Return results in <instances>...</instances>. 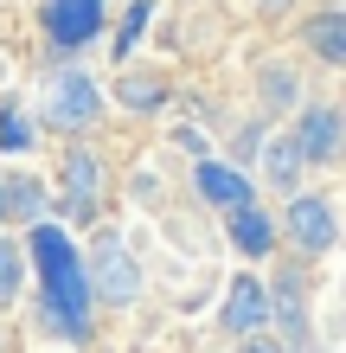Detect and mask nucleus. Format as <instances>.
Listing matches in <instances>:
<instances>
[{
  "instance_id": "obj_20",
  "label": "nucleus",
  "mask_w": 346,
  "mask_h": 353,
  "mask_svg": "<svg viewBox=\"0 0 346 353\" xmlns=\"http://www.w3.org/2000/svg\"><path fill=\"white\" fill-rule=\"evenodd\" d=\"M257 7H263V13H282V7H295V0H257Z\"/></svg>"
},
{
  "instance_id": "obj_15",
  "label": "nucleus",
  "mask_w": 346,
  "mask_h": 353,
  "mask_svg": "<svg viewBox=\"0 0 346 353\" xmlns=\"http://www.w3.org/2000/svg\"><path fill=\"white\" fill-rule=\"evenodd\" d=\"M19 283H26V257H19V244L0 238V302H13Z\"/></svg>"
},
{
  "instance_id": "obj_9",
  "label": "nucleus",
  "mask_w": 346,
  "mask_h": 353,
  "mask_svg": "<svg viewBox=\"0 0 346 353\" xmlns=\"http://www.w3.org/2000/svg\"><path fill=\"white\" fill-rule=\"evenodd\" d=\"M193 186H199L212 205H225V212L250 205V180H244L237 168H225V161H199V168H193Z\"/></svg>"
},
{
  "instance_id": "obj_22",
  "label": "nucleus",
  "mask_w": 346,
  "mask_h": 353,
  "mask_svg": "<svg viewBox=\"0 0 346 353\" xmlns=\"http://www.w3.org/2000/svg\"><path fill=\"white\" fill-rule=\"evenodd\" d=\"M0 353H7V341H0Z\"/></svg>"
},
{
  "instance_id": "obj_21",
  "label": "nucleus",
  "mask_w": 346,
  "mask_h": 353,
  "mask_svg": "<svg viewBox=\"0 0 346 353\" xmlns=\"http://www.w3.org/2000/svg\"><path fill=\"white\" fill-rule=\"evenodd\" d=\"M0 219H7V180H0Z\"/></svg>"
},
{
  "instance_id": "obj_8",
  "label": "nucleus",
  "mask_w": 346,
  "mask_h": 353,
  "mask_svg": "<svg viewBox=\"0 0 346 353\" xmlns=\"http://www.w3.org/2000/svg\"><path fill=\"white\" fill-rule=\"evenodd\" d=\"M295 141H301V154H308V168L334 161V154H340V141H346L340 110H334V103H314V110H301V116H295Z\"/></svg>"
},
{
  "instance_id": "obj_13",
  "label": "nucleus",
  "mask_w": 346,
  "mask_h": 353,
  "mask_svg": "<svg viewBox=\"0 0 346 353\" xmlns=\"http://www.w3.org/2000/svg\"><path fill=\"white\" fill-rule=\"evenodd\" d=\"M270 296H276V321H282V334L301 341V334H308V315H301V283H295V270L270 289Z\"/></svg>"
},
{
  "instance_id": "obj_5",
  "label": "nucleus",
  "mask_w": 346,
  "mask_h": 353,
  "mask_svg": "<svg viewBox=\"0 0 346 353\" xmlns=\"http://www.w3.org/2000/svg\"><path fill=\"white\" fill-rule=\"evenodd\" d=\"M218 321H225V334L250 341V334H263V327L276 321V296L244 270V276H231V289H225V315H218Z\"/></svg>"
},
{
  "instance_id": "obj_14",
  "label": "nucleus",
  "mask_w": 346,
  "mask_h": 353,
  "mask_svg": "<svg viewBox=\"0 0 346 353\" xmlns=\"http://www.w3.org/2000/svg\"><path fill=\"white\" fill-rule=\"evenodd\" d=\"M39 212H45V193H39V180H7V219H32L39 225Z\"/></svg>"
},
{
  "instance_id": "obj_10",
  "label": "nucleus",
  "mask_w": 346,
  "mask_h": 353,
  "mask_svg": "<svg viewBox=\"0 0 346 353\" xmlns=\"http://www.w3.org/2000/svg\"><path fill=\"white\" fill-rule=\"evenodd\" d=\"M225 225H231V244L244 257H270L276 251V225H270V212H257V199L237 205V212H225Z\"/></svg>"
},
{
  "instance_id": "obj_1",
  "label": "nucleus",
  "mask_w": 346,
  "mask_h": 353,
  "mask_svg": "<svg viewBox=\"0 0 346 353\" xmlns=\"http://www.w3.org/2000/svg\"><path fill=\"white\" fill-rule=\"evenodd\" d=\"M32 257H39V283H45V315L65 327V334L77 341L84 334V308H90V263L71 251V238L58 232V225H32Z\"/></svg>"
},
{
  "instance_id": "obj_12",
  "label": "nucleus",
  "mask_w": 346,
  "mask_h": 353,
  "mask_svg": "<svg viewBox=\"0 0 346 353\" xmlns=\"http://www.w3.org/2000/svg\"><path fill=\"white\" fill-rule=\"evenodd\" d=\"M263 161H270V168H263V174H270V180L282 186V193H295V174L308 168V154H301L295 129H289V135H276V141H270V154H263Z\"/></svg>"
},
{
  "instance_id": "obj_7",
  "label": "nucleus",
  "mask_w": 346,
  "mask_h": 353,
  "mask_svg": "<svg viewBox=\"0 0 346 353\" xmlns=\"http://www.w3.org/2000/svg\"><path fill=\"white\" fill-rule=\"evenodd\" d=\"M103 205V161L90 148H71L65 154V219H90Z\"/></svg>"
},
{
  "instance_id": "obj_16",
  "label": "nucleus",
  "mask_w": 346,
  "mask_h": 353,
  "mask_svg": "<svg viewBox=\"0 0 346 353\" xmlns=\"http://www.w3.org/2000/svg\"><path fill=\"white\" fill-rule=\"evenodd\" d=\"M148 19H154V0H135L129 19H122V32H116V58H129V52H135V39L148 32Z\"/></svg>"
},
{
  "instance_id": "obj_2",
  "label": "nucleus",
  "mask_w": 346,
  "mask_h": 353,
  "mask_svg": "<svg viewBox=\"0 0 346 353\" xmlns=\"http://www.w3.org/2000/svg\"><path fill=\"white\" fill-rule=\"evenodd\" d=\"M45 122L52 129H65V135H77V129H90L96 116H103V84H96L90 71H58L52 84H45Z\"/></svg>"
},
{
  "instance_id": "obj_11",
  "label": "nucleus",
  "mask_w": 346,
  "mask_h": 353,
  "mask_svg": "<svg viewBox=\"0 0 346 353\" xmlns=\"http://www.w3.org/2000/svg\"><path fill=\"white\" fill-rule=\"evenodd\" d=\"M301 39H308V52L321 65H346V13H314L301 26Z\"/></svg>"
},
{
  "instance_id": "obj_18",
  "label": "nucleus",
  "mask_w": 346,
  "mask_h": 353,
  "mask_svg": "<svg viewBox=\"0 0 346 353\" xmlns=\"http://www.w3.org/2000/svg\"><path fill=\"white\" fill-rule=\"evenodd\" d=\"M26 141H32V129H26V122H19V110H13V103H7V110H0V148H26Z\"/></svg>"
},
{
  "instance_id": "obj_19",
  "label": "nucleus",
  "mask_w": 346,
  "mask_h": 353,
  "mask_svg": "<svg viewBox=\"0 0 346 353\" xmlns=\"http://www.w3.org/2000/svg\"><path fill=\"white\" fill-rule=\"evenodd\" d=\"M231 353H282V347H276V341H263V334H250V341H237Z\"/></svg>"
},
{
  "instance_id": "obj_3",
  "label": "nucleus",
  "mask_w": 346,
  "mask_h": 353,
  "mask_svg": "<svg viewBox=\"0 0 346 353\" xmlns=\"http://www.w3.org/2000/svg\"><path fill=\"white\" fill-rule=\"evenodd\" d=\"M84 263H90V289H96L103 302H116V308H122V302H135V296H141V263H135V251H129L116 232L96 238Z\"/></svg>"
},
{
  "instance_id": "obj_4",
  "label": "nucleus",
  "mask_w": 346,
  "mask_h": 353,
  "mask_svg": "<svg viewBox=\"0 0 346 353\" xmlns=\"http://www.w3.org/2000/svg\"><path fill=\"white\" fill-rule=\"evenodd\" d=\"M282 232H289V244H295V251L321 257V251H334V238H340V219H334V205H327V199H314V193H295V199H289V212H282Z\"/></svg>"
},
{
  "instance_id": "obj_17",
  "label": "nucleus",
  "mask_w": 346,
  "mask_h": 353,
  "mask_svg": "<svg viewBox=\"0 0 346 353\" xmlns=\"http://www.w3.org/2000/svg\"><path fill=\"white\" fill-rule=\"evenodd\" d=\"M122 103H129V110H154L160 97H167V84H160V77H122V90H116Z\"/></svg>"
},
{
  "instance_id": "obj_6",
  "label": "nucleus",
  "mask_w": 346,
  "mask_h": 353,
  "mask_svg": "<svg viewBox=\"0 0 346 353\" xmlns=\"http://www.w3.org/2000/svg\"><path fill=\"white\" fill-rule=\"evenodd\" d=\"M103 32V0H52L45 7V39L58 52H77Z\"/></svg>"
}]
</instances>
